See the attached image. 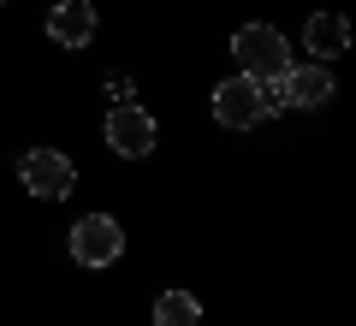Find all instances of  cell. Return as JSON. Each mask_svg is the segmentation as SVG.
Segmentation results:
<instances>
[{
    "instance_id": "cell-1",
    "label": "cell",
    "mask_w": 356,
    "mask_h": 326,
    "mask_svg": "<svg viewBox=\"0 0 356 326\" xmlns=\"http://www.w3.org/2000/svg\"><path fill=\"white\" fill-rule=\"evenodd\" d=\"M232 54H238L243 77H255V83L291 72V48H285V36L273 24H243L238 36H232Z\"/></svg>"
},
{
    "instance_id": "cell-2",
    "label": "cell",
    "mask_w": 356,
    "mask_h": 326,
    "mask_svg": "<svg viewBox=\"0 0 356 326\" xmlns=\"http://www.w3.org/2000/svg\"><path fill=\"white\" fill-rule=\"evenodd\" d=\"M119 250H125V231H119L113 213H83V220L72 226V255L83 267H113Z\"/></svg>"
},
{
    "instance_id": "cell-3",
    "label": "cell",
    "mask_w": 356,
    "mask_h": 326,
    "mask_svg": "<svg viewBox=\"0 0 356 326\" xmlns=\"http://www.w3.org/2000/svg\"><path fill=\"white\" fill-rule=\"evenodd\" d=\"M214 119L226 131H250V125H261L267 119V107H261V83L255 77H226V83L214 89Z\"/></svg>"
},
{
    "instance_id": "cell-4",
    "label": "cell",
    "mask_w": 356,
    "mask_h": 326,
    "mask_svg": "<svg viewBox=\"0 0 356 326\" xmlns=\"http://www.w3.org/2000/svg\"><path fill=\"white\" fill-rule=\"evenodd\" d=\"M18 178H24V190H36L42 202H60L65 190H72V161H65L60 149H36V154H24V166H18Z\"/></svg>"
},
{
    "instance_id": "cell-5",
    "label": "cell",
    "mask_w": 356,
    "mask_h": 326,
    "mask_svg": "<svg viewBox=\"0 0 356 326\" xmlns=\"http://www.w3.org/2000/svg\"><path fill=\"white\" fill-rule=\"evenodd\" d=\"M107 142H113V154L143 161V154L154 149V119L143 113V107H113V113H107Z\"/></svg>"
},
{
    "instance_id": "cell-6",
    "label": "cell",
    "mask_w": 356,
    "mask_h": 326,
    "mask_svg": "<svg viewBox=\"0 0 356 326\" xmlns=\"http://www.w3.org/2000/svg\"><path fill=\"white\" fill-rule=\"evenodd\" d=\"M48 36L60 42V48H83V42L95 36V6H89V0H60L48 13Z\"/></svg>"
},
{
    "instance_id": "cell-7",
    "label": "cell",
    "mask_w": 356,
    "mask_h": 326,
    "mask_svg": "<svg viewBox=\"0 0 356 326\" xmlns=\"http://www.w3.org/2000/svg\"><path fill=\"white\" fill-rule=\"evenodd\" d=\"M280 89H285V107H321V101L332 95V72L327 65H291V72L280 77Z\"/></svg>"
},
{
    "instance_id": "cell-8",
    "label": "cell",
    "mask_w": 356,
    "mask_h": 326,
    "mask_svg": "<svg viewBox=\"0 0 356 326\" xmlns=\"http://www.w3.org/2000/svg\"><path fill=\"white\" fill-rule=\"evenodd\" d=\"M303 48L315 54L321 65H327V60H339V54L350 48V24H344L339 13H315V18H309V30H303Z\"/></svg>"
},
{
    "instance_id": "cell-9",
    "label": "cell",
    "mask_w": 356,
    "mask_h": 326,
    "mask_svg": "<svg viewBox=\"0 0 356 326\" xmlns=\"http://www.w3.org/2000/svg\"><path fill=\"white\" fill-rule=\"evenodd\" d=\"M154 326H202V302L191 291H161L154 297Z\"/></svg>"
}]
</instances>
